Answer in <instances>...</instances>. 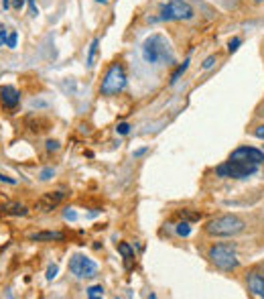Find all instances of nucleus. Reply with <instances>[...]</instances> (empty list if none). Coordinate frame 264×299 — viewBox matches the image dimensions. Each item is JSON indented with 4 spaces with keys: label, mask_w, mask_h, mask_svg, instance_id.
Returning <instances> with one entry per match:
<instances>
[{
    "label": "nucleus",
    "mask_w": 264,
    "mask_h": 299,
    "mask_svg": "<svg viewBox=\"0 0 264 299\" xmlns=\"http://www.w3.org/2000/svg\"><path fill=\"white\" fill-rule=\"evenodd\" d=\"M142 59L150 65H173L175 51L171 47V41L160 33L146 37L142 43Z\"/></svg>",
    "instance_id": "nucleus-1"
},
{
    "label": "nucleus",
    "mask_w": 264,
    "mask_h": 299,
    "mask_svg": "<svg viewBox=\"0 0 264 299\" xmlns=\"http://www.w3.org/2000/svg\"><path fill=\"white\" fill-rule=\"evenodd\" d=\"M246 228L244 220L236 214H225V216H217L213 220L207 222L205 230L209 236H219V238H225V236H236L240 234L242 230Z\"/></svg>",
    "instance_id": "nucleus-2"
},
{
    "label": "nucleus",
    "mask_w": 264,
    "mask_h": 299,
    "mask_svg": "<svg viewBox=\"0 0 264 299\" xmlns=\"http://www.w3.org/2000/svg\"><path fill=\"white\" fill-rule=\"evenodd\" d=\"M195 10L189 2L185 0H162L158 4V16L152 18L150 22L154 20H189L193 18Z\"/></svg>",
    "instance_id": "nucleus-3"
},
{
    "label": "nucleus",
    "mask_w": 264,
    "mask_h": 299,
    "mask_svg": "<svg viewBox=\"0 0 264 299\" xmlns=\"http://www.w3.org/2000/svg\"><path fill=\"white\" fill-rule=\"evenodd\" d=\"M207 258L221 271H234L240 264V258L236 254V248L232 244H215L209 248Z\"/></svg>",
    "instance_id": "nucleus-4"
},
{
    "label": "nucleus",
    "mask_w": 264,
    "mask_h": 299,
    "mask_svg": "<svg viewBox=\"0 0 264 299\" xmlns=\"http://www.w3.org/2000/svg\"><path fill=\"white\" fill-rule=\"evenodd\" d=\"M256 171H258V165L256 163L240 161V159H229L227 163H223V165H219L215 169V173L219 177H229V179H248Z\"/></svg>",
    "instance_id": "nucleus-5"
},
{
    "label": "nucleus",
    "mask_w": 264,
    "mask_h": 299,
    "mask_svg": "<svg viewBox=\"0 0 264 299\" xmlns=\"http://www.w3.org/2000/svg\"><path fill=\"white\" fill-rule=\"evenodd\" d=\"M126 85V73H124V67L120 63H112L102 79V85H100V92L104 96H114L118 92H122Z\"/></svg>",
    "instance_id": "nucleus-6"
},
{
    "label": "nucleus",
    "mask_w": 264,
    "mask_h": 299,
    "mask_svg": "<svg viewBox=\"0 0 264 299\" xmlns=\"http://www.w3.org/2000/svg\"><path fill=\"white\" fill-rule=\"evenodd\" d=\"M69 271L77 279H91L97 273V264L89 256H85V254H73L69 258Z\"/></svg>",
    "instance_id": "nucleus-7"
},
{
    "label": "nucleus",
    "mask_w": 264,
    "mask_h": 299,
    "mask_svg": "<svg viewBox=\"0 0 264 299\" xmlns=\"http://www.w3.org/2000/svg\"><path fill=\"white\" fill-rule=\"evenodd\" d=\"M229 159H240V161H250V163L260 165V163H264V153L254 146H238Z\"/></svg>",
    "instance_id": "nucleus-8"
},
{
    "label": "nucleus",
    "mask_w": 264,
    "mask_h": 299,
    "mask_svg": "<svg viewBox=\"0 0 264 299\" xmlns=\"http://www.w3.org/2000/svg\"><path fill=\"white\" fill-rule=\"evenodd\" d=\"M246 283H248V291L254 297H264V273H258V271L248 273Z\"/></svg>",
    "instance_id": "nucleus-9"
},
{
    "label": "nucleus",
    "mask_w": 264,
    "mask_h": 299,
    "mask_svg": "<svg viewBox=\"0 0 264 299\" xmlns=\"http://www.w3.org/2000/svg\"><path fill=\"white\" fill-rule=\"evenodd\" d=\"M63 197H65L63 191H51V193H45V195L37 201V207H39L41 212H51L53 207H57V205L61 203Z\"/></svg>",
    "instance_id": "nucleus-10"
},
{
    "label": "nucleus",
    "mask_w": 264,
    "mask_h": 299,
    "mask_svg": "<svg viewBox=\"0 0 264 299\" xmlns=\"http://www.w3.org/2000/svg\"><path fill=\"white\" fill-rule=\"evenodd\" d=\"M0 102L4 108H16V104L20 102V94L12 85H2L0 87Z\"/></svg>",
    "instance_id": "nucleus-11"
},
{
    "label": "nucleus",
    "mask_w": 264,
    "mask_h": 299,
    "mask_svg": "<svg viewBox=\"0 0 264 299\" xmlns=\"http://www.w3.org/2000/svg\"><path fill=\"white\" fill-rule=\"evenodd\" d=\"M63 238V234L61 232H35V234H30V240H37V242H41V240H61Z\"/></svg>",
    "instance_id": "nucleus-12"
},
{
    "label": "nucleus",
    "mask_w": 264,
    "mask_h": 299,
    "mask_svg": "<svg viewBox=\"0 0 264 299\" xmlns=\"http://www.w3.org/2000/svg\"><path fill=\"white\" fill-rule=\"evenodd\" d=\"M97 47H100V39H93L91 45H89V49H87V59H85V65L87 67H93L95 55H97Z\"/></svg>",
    "instance_id": "nucleus-13"
},
{
    "label": "nucleus",
    "mask_w": 264,
    "mask_h": 299,
    "mask_svg": "<svg viewBox=\"0 0 264 299\" xmlns=\"http://www.w3.org/2000/svg\"><path fill=\"white\" fill-rule=\"evenodd\" d=\"M4 210V214H10V216H24L28 210L24 207V205H20V203H8V205H4L2 207Z\"/></svg>",
    "instance_id": "nucleus-14"
},
{
    "label": "nucleus",
    "mask_w": 264,
    "mask_h": 299,
    "mask_svg": "<svg viewBox=\"0 0 264 299\" xmlns=\"http://www.w3.org/2000/svg\"><path fill=\"white\" fill-rule=\"evenodd\" d=\"M116 248H118V252H120L124 258H132V256H134V248H132L128 242H118Z\"/></svg>",
    "instance_id": "nucleus-15"
},
{
    "label": "nucleus",
    "mask_w": 264,
    "mask_h": 299,
    "mask_svg": "<svg viewBox=\"0 0 264 299\" xmlns=\"http://www.w3.org/2000/svg\"><path fill=\"white\" fill-rule=\"evenodd\" d=\"M187 67H189V59H185V61H183V63H181V65L173 71V75H171V83H177V79H179V77L187 71Z\"/></svg>",
    "instance_id": "nucleus-16"
},
{
    "label": "nucleus",
    "mask_w": 264,
    "mask_h": 299,
    "mask_svg": "<svg viewBox=\"0 0 264 299\" xmlns=\"http://www.w3.org/2000/svg\"><path fill=\"white\" fill-rule=\"evenodd\" d=\"M175 230H177V234H179V236H189V234H191V224H189V220L179 222Z\"/></svg>",
    "instance_id": "nucleus-17"
},
{
    "label": "nucleus",
    "mask_w": 264,
    "mask_h": 299,
    "mask_svg": "<svg viewBox=\"0 0 264 299\" xmlns=\"http://www.w3.org/2000/svg\"><path fill=\"white\" fill-rule=\"evenodd\" d=\"M87 297L89 299H95V297H104V287L102 285H93L87 289Z\"/></svg>",
    "instance_id": "nucleus-18"
},
{
    "label": "nucleus",
    "mask_w": 264,
    "mask_h": 299,
    "mask_svg": "<svg viewBox=\"0 0 264 299\" xmlns=\"http://www.w3.org/2000/svg\"><path fill=\"white\" fill-rule=\"evenodd\" d=\"M240 45H242V39H240V37H234V39H229V43H227V51H229V53H236Z\"/></svg>",
    "instance_id": "nucleus-19"
},
{
    "label": "nucleus",
    "mask_w": 264,
    "mask_h": 299,
    "mask_svg": "<svg viewBox=\"0 0 264 299\" xmlns=\"http://www.w3.org/2000/svg\"><path fill=\"white\" fill-rule=\"evenodd\" d=\"M16 39H18L16 31H10V33H8V39H6V47L14 49V47H16Z\"/></svg>",
    "instance_id": "nucleus-20"
},
{
    "label": "nucleus",
    "mask_w": 264,
    "mask_h": 299,
    "mask_svg": "<svg viewBox=\"0 0 264 299\" xmlns=\"http://www.w3.org/2000/svg\"><path fill=\"white\" fill-rule=\"evenodd\" d=\"M57 273H59V266H57V264H49V268H47V279L53 281V279L57 277Z\"/></svg>",
    "instance_id": "nucleus-21"
},
{
    "label": "nucleus",
    "mask_w": 264,
    "mask_h": 299,
    "mask_svg": "<svg viewBox=\"0 0 264 299\" xmlns=\"http://www.w3.org/2000/svg\"><path fill=\"white\" fill-rule=\"evenodd\" d=\"M181 218H187V220H199V218H201V214H197V212H187V210H183V212H181Z\"/></svg>",
    "instance_id": "nucleus-22"
},
{
    "label": "nucleus",
    "mask_w": 264,
    "mask_h": 299,
    "mask_svg": "<svg viewBox=\"0 0 264 299\" xmlns=\"http://www.w3.org/2000/svg\"><path fill=\"white\" fill-rule=\"evenodd\" d=\"M53 175H55V171H53L51 167H47V169H43V171H41V175H39V177H41L43 181H47V179H51Z\"/></svg>",
    "instance_id": "nucleus-23"
},
{
    "label": "nucleus",
    "mask_w": 264,
    "mask_h": 299,
    "mask_svg": "<svg viewBox=\"0 0 264 299\" xmlns=\"http://www.w3.org/2000/svg\"><path fill=\"white\" fill-rule=\"evenodd\" d=\"M116 132H118V134H128V132H130V126H128L126 122H120V124L116 126Z\"/></svg>",
    "instance_id": "nucleus-24"
},
{
    "label": "nucleus",
    "mask_w": 264,
    "mask_h": 299,
    "mask_svg": "<svg viewBox=\"0 0 264 299\" xmlns=\"http://www.w3.org/2000/svg\"><path fill=\"white\" fill-rule=\"evenodd\" d=\"M215 59H217L215 55H209V57L203 61V69H209V67H213V65H215Z\"/></svg>",
    "instance_id": "nucleus-25"
},
{
    "label": "nucleus",
    "mask_w": 264,
    "mask_h": 299,
    "mask_svg": "<svg viewBox=\"0 0 264 299\" xmlns=\"http://www.w3.org/2000/svg\"><path fill=\"white\" fill-rule=\"evenodd\" d=\"M63 216H65V220H71V222H73V220H77V214H75L73 210H69V207L63 212Z\"/></svg>",
    "instance_id": "nucleus-26"
},
{
    "label": "nucleus",
    "mask_w": 264,
    "mask_h": 299,
    "mask_svg": "<svg viewBox=\"0 0 264 299\" xmlns=\"http://www.w3.org/2000/svg\"><path fill=\"white\" fill-rule=\"evenodd\" d=\"M254 136H258V138L264 140V124H258V126L254 128Z\"/></svg>",
    "instance_id": "nucleus-27"
},
{
    "label": "nucleus",
    "mask_w": 264,
    "mask_h": 299,
    "mask_svg": "<svg viewBox=\"0 0 264 299\" xmlns=\"http://www.w3.org/2000/svg\"><path fill=\"white\" fill-rule=\"evenodd\" d=\"M47 151H59V140H47Z\"/></svg>",
    "instance_id": "nucleus-28"
},
{
    "label": "nucleus",
    "mask_w": 264,
    "mask_h": 299,
    "mask_svg": "<svg viewBox=\"0 0 264 299\" xmlns=\"http://www.w3.org/2000/svg\"><path fill=\"white\" fill-rule=\"evenodd\" d=\"M26 2H28V6H30V16H37V14H39V8H37L35 0H26Z\"/></svg>",
    "instance_id": "nucleus-29"
},
{
    "label": "nucleus",
    "mask_w": 264,
    "mask_h": 299,
    "mask_svg": "<svg viewBox=\"0 0 264 299\" xmlns=\"http://www.w3.org/2000/svg\"><path fill=\"white\" fill-rule=\"evenodd\" d=\"M6 39H8V33H6V28L0 26V47L6 45Z\"/></svg>",
    "instance_id": "nucleus-30"
},
{
    "label": "nucleus",
    "mask_w": 264,
    "mask_h": 299,
    "mask_svg": "<svg viewBox=\"0 0 264 299\" xmlns=\"http://www.w3.org/2000/svg\"><path fill=\"white\" fill-rule=\"evenodd\" d=\"M24 2H26V0H12V6H14L16 10H20V8L24 6Z\"/></svg>",
    "instance_id": "nucleus-31"
},
{
    "label": "nucleus",
    "mask_w": 264,
    "mask_h": 299,
    "mask_svg": "<svg viewBox=\"0 0 264 299\" xmlns=\"http://www.w3.org/2000/svg\"><path fill=\"white\" fill-rule=\"evenodd\" d=\"M0 181H6V183H10V185H14V183H16V179L6 177V175H2V173H0Z\"/></svg>",
    "instance_id": "nucleus-32"
},
{
    "label": "nucleus",
    "mask_w": 264,
    "mask_h": 299,
    "mask_svg": "<svg viewBox=\"0 0 264 299\" xmlns=\"http://www.w3.org/2000/svg\"><path fill=\"white\" fill-rule=\"evenodd\" d=\"M144 153H146V146H142V148L134 151V157H140V155H144Z\"/></svg>",
    "instance_id": "nucleus-33"
},
{
    "label": "nucleus",
    "mask_w": 264,
    "mask_h": 299,
    "mask_svg": "<svg viewBox=\"0 0 264 299\" xmlns=\"http://www.w3.org/2000/svg\"><path fill=\"white\" fill-rule=\"evenodd\" d=\"M2 6H4V8H8V6H10V0H2Z\"/></svg>",
    "instance_id": "nucleus-34"
},
{
    "label": "nucleus",
    "mask_w": 264,
    "mask_h": 299,
    "mask_svg": "<svg viewBox=\"0 0 264 299\" xmlns=\"http://www.w3.org/2000/svg\"><path fill=\"white\" fill-rule=\"evenodd\" d=\"M252 2H256V4H258V2H264V0H252Z\"/></svg>",
    "instance_id": "nucleus-35"
},
{
    "label": "nucleus",
    "mask_w": 264,
    "mask_h": 299,
    "mask_svg": "<svg viewBox=\"0 0 264 299\" xmlns=\"http://www.w3.org/2000/svg\"><path fill=\"white\" fill-rule=\"evenodd\" d=\"M95 2H108V0H95Z\"/></svg>",
    "instance_id": "nucleus-36"
}]
</instances>
